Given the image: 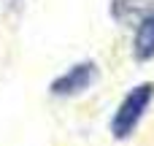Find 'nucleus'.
Returning <instances> with one entry per match:
<instances>
[{
  "instance_id": "nucleus-1",
  "label": "nucleus",
  "mask_w": 154,
  "mask_h": 146,
  "mask_svg": "<svg viewBox=\"0 0 154 146\" xmlns=\"http://www.w3.org/2000/svg\"><path fill=\"white\" fill-rule=\"evenodd\" d=\"M152 98H154V84L152 81H143V84L133 87V89L125 95V100L119 103V108H116V114H114V119H111V135H114L116 141H125V138H130V135L135 133V127H138V122L143 119V114H146Z\"/></svg>"
},
{
  "instance_id": "nucleus-2",
  "label": "nucleus",
  "mask_w": 154,
  "mask_h": 146,
  "mask_svg": "<svg viewBox=\"0 0 154 146\" xmlns=\"http://www.w3.org/2000/svg\"><path fill=\"white\" fill-rule=\"evenodd\" d=\"M95 79H97V65L87 60V62L73 65V68L65 70L62 76H57L49 89H51V95H57V98H73V95L87 92V89L95 84Z\"/></svg>"
},
{
  "instance_id": "nucleus-3",
  "label": "nucleus",
  "mask_w": 154,
  "mask_h": 146,
  "mask_svg": "<svg viewBox=\"0 0 154 146\" xmlns=\"http://www.w3.org/2000/svg\"><path fill=\"white\" fill-rule=\"evenodd\" d=\"M133 57L138 62H149L154 57V5L138 19L133 38Z\"/></svg>"
},
{
  "instance_id": "nucleus-4",
  "label": "nucleus",
  "mask_w": 154,
  "mask_h": 146,
  "mask_svg": "<svg viewBox=\"0 0 154 146\" xmlns=\"http://www.w3.org/2000/svg\"><path fill=\"white\" fill-rule=\"evenodd\" d=\"M154 5V0H111V16L119 24H138V19Z\"/></svg>"
}]
</instances>
